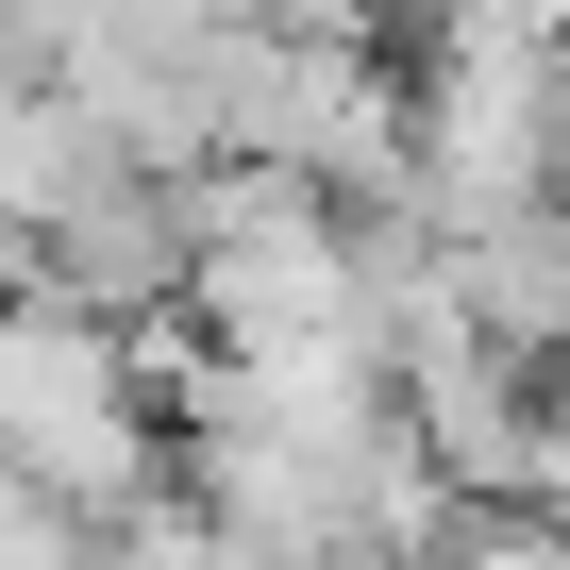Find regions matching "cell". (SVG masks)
<instances>
[{"instance_id": "5b68a950", "label": "cell", "mask_w": 570, "mask_h": 570, "mask_svg": "<svg viewBox=\"0 0 570 570\" xmlns=\"http://www.w3.org/2000/svg\"><path fill=\"white\" fill-rule=\"evenodd\" d=\"M185 235H202V202L168 185V168H101L51 235H35V285L68 320H135V303H185Z\"/></svg>"}, {"instance_id": "7a4b0ae2", "label": "cell", "mask_w": 570, "mask_h": 570, "mask_svg": "<svg viewBox=\"0 0 570 570\" xmlns=\"http://www.w3.org/2000/svg\"><path fill=\"white\" fill-rule=\"evenodd\" d=\"M185 303H202V336H218L235 370H386V320H370L353 218H320V185H285V168L202 185Z\"/></svg>"}, {"instance_id": "9c48e42d", "label": "cell", "mask_w": 570, "mask_h": 570, "mask_svg": "<svg viewBox=\"0 0 570 570\" xmlns=\"http://www.w3.org/2000/svg\"><path fill=\"white\" fill-rule=\"evenodd\" d=\"M0 285H35V235H18V202H0Z\"/></svg>"}, {"instance_id": "30bf717a", "label": "cell", "mask_w": 570, "mask_h": 570, "mask_svg": "<svg viewBox=\"0 0 570 570\" xmlns=\"http://www.w3.org/2000/svg\"><path fill=\"white\" fill-rule=\"evenodd\" d=\"M553 503H570V386H553Z\"/></svg>"}, {"instance_id": "277c9868", "label": "cell", "mask_w": 570, "mask_h": 570, "mask_svg": "<svg viewBox=\"0 0 570 570\" xmlns=\"http://www.w3.org/2000/svg\"><path fill=\"white\" fill-rule=\"evenodd\" d=\"M0 470H18V487H51L68 520H101V503H151V403H135V353H118V320L0 303Z\"/></svg>"}, {"instance_id": "6da1fadb", "label": "cell", "mask_w": 570, "mask_h": 570, "mask_svg": "<svg viewBox=\"0 0 570 570\" xmlns=\"http://www.w3.org/2000/svg\"><path fill=\"white\" fill-rule=\"evenodd\" d=\"M185 520L235 570H403L436 537V453L386 370H185Z\"/></svg>"}, {"instance_id": "3957f363", "label": "cell", "mask_w": 570, "mask_h": 570, "mask_svg": "<svg viewBox=\"0 0 570 570\" xmlns=\"http://www.w3.org/2000/svg\"><path fill=\"white\" fill-rule=\"evenodd\" d=\"M202 151L235 168H285V185H370V202H420L403 185V118L370 85L353 35H202Z\"/></svg>"}, {"instance_id": "ba28073f", "label": "cell", "mask_w": 570, "mask_h": 570, "mask_svg": "<svg viewBox=\"0 0 570 570\" xmlns=\"http://www.w3.org/2000/svg\"><path fill=\"white\" fill-rule=\"evenodd\" d=\"M101 570H235V553H218V537H202V520H135V537H118V553H101Z\"/></svg>"}, {"instance_id": "8992f818", "label": "cell", "mask_w": 570, "mask_h": 570, "mask_svg": "<svg viewBox=\"0 0 570 570\" xmlns=\"http://www.w3.org/2000/svg\"><path fill=\"white\" fill-rule=\"evenodd\" d=\"M453 303H470L487 353H570V218L537 202V218L453 235Z\"/></svg>"}, {"instance_id": "52a82bcc", "label": "cell", "mask_w": 570, "mask_h": 570, "mask_svg": "<svg viewBox=\"0 0 570 570\" xmlns=\"http://www.w3.org/2000/svg\"><path fill=\"white\" fill-rule=\"evenodd\" d=\"M202 18H235V35H370V0H202Z\"/></svg>"}]
</instances>
